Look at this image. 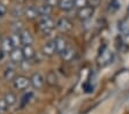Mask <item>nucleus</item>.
<instances>
[{
  "instance_id": "obj_1",
  "label": "nucleus",
  "mask_w": 129,
  "mask_h": 114,
  "mask_svg": "<svg viewBox=\"0 0 129 114\" xmlns=\"http://www.w3.org/2000/svg\"><path fill=\"white\" fill-rule=\"evenodd\" d=\"M54 28H55V21L51 16L40 17L39 21H38V29H39L40 32L45 33V35L50 33Z\"/></svg>"
},
{
  "instance_id": "obj_2",
  "label": "nucleus",
  "mask_w": 129,
  "mask_h": 114,
  "mask_svg": "<svg viewBox=\"0 0 129 114\" xmlns=\"http://www.w3.org/2000/svg\"><path fill=\"white\" fill-rule=\"evenodd\" d=\"M13 85L16 90H20V91H24L30 87V79L24 75H17L15 77V80L13 81Z\"/></svg>"
},
{
  "instance_id": "obj_3",
  "label": "nucleus",
  "mask_w": 129,
  "mask_h": 114,
  "mask_svg": "<svg viewBox=\"0 0 129 114\" xmlns=\"http://www.w3.org/2000/svg\"><path fill=\"white\" fill-rule=\"evenodd\" d=\"M55 28L59 30L60 32L67 33V32H70L73 30V23L68 17H60V19L55 22Z\"/></svg>"
},
{
  "instance_id": "obj_4",
  "label": "nucleus",
  "mask_w": 129,
  "mask_h": 114,
  "mask_svg": "<svg viewBox=\"0 0 129 114\" xmlns=\"http://www.w3.org/2000/svg\"><path fill=\"white\" fill-rule=\"evenodd\" d=\"M30 84L36 90L42 89V88L44 87V84H45V77L43 76L42 73L36 71V73H34L31 75V77H30Z\"/></svg>"
},
{
  "instance_id": "obj_5",
  "label": "nucleus",
  "mask_w": 129,
  "mask_h": 114,
  "mask_svg": "<svg viewBox=\"0 0 129 114\" xmlns=\"http://www.w3.org/2000/svg\"><path fill=\"white\" fill-rule=\"evenodd\" d=\"M94 14V9L90 6H85L83 8L77 9V17L81 20V21H88L90 20Z\"/></svg>"
},
{
  "instance_id": "obj_6",
  "label": "nucleus",
  "mask_w": 129,
  "mask_h": 114,
  "mask_svg": "<svg viewBox=\"0 0 129 114\" xmlns=\"http://www.w3.org/2000/svg\"><path fill=\"white\" fill-rule=\"evenodd\" d=\"M54 46H55V52L56 54H61L62 52L68 47V42L67 39L62 36H58L54 38Z\"/></svg>"
},
{
  "instance_id": "obj_7",
  "label": "nucleus",
  "mask_w": 129,
  "mask_h": 114,
  "mask_svg": "<svg viewBox=\"0 0 129 114\" xmlns=\"http://www.w3.org/2000/svg\"><path fill=\"white\" fill-rule=\"evenodd\" d=\"M20 35V39H21V44L23 46H27V45H32L34 42H35V38L32 36V33L30 32L28 29H23Z\"/></svg>"
},
{
  "instance_id": "obj_8",
  "label": "nucleus",
  "mask_w": 129,
  "mask_h": 114,
  "mask_svg": "<svg viewBox=\"0 0 129 114\" xmlns=\"http://www.w3.org/2000/svg\"><path fill=\"white\" fill-rule=\"evenodd\" d=\"M42 54H43L44 57H47V58H51V57H53L54 54H56L55 46H54L53 41H48L44 44L43 47H42Z\"/></svg>"
},
{
  "instance_id": "obj_9",
  "label": "nucleus",
  "mask_w": 129,
  "mask_h": 114,
  "mask_svg": "<svg viewBox=\"0 0 129 114\" xmlns=\"http://www.w3.org/2000/svg\"><path fill=\"white\" fill-rule=\"evenodd\" d=\"M23 16H25V19H28L29 21L36 20L37 17H39L38 7H36V6H28V7H25L23 11Z\"/></svg>"
},
{
  "instance_id": "obj_10",
  "label": "nucleus",
  "mask_w": 129,
  "mask_h": 114,
  "mask_svg": "<svg viewBox=\"0 0 129 114\" xmlns=\"http://www.w3.org/2000/svg\"><path fill=\"white\" fill-rule=\"evenodd\" d=\"M15 49V46H14L13 42H12V38L11 36H8V37H5L1 41V44H0V51L5 52L6 54L9 55V53H11L13 50Z\"/></svg>"
},
{
  "instance_id": "obj_11",
  "label": "nucleus",
  "mask_w": 129,
  "mask_h": 114,
  "mask_svg": "<svg viewBox=\"0 0 129 114\" xmlns=\"http://www.w3.org/2000/svg\"><path fill=\"white\" fill-rule=\"evenodd\" d=\"M8 57H9V59H11L12 62H14V63H21L24 60L23 52H22L21 47H15V49L9 53Z\"/></svg>"
},
{
  "instance_id": "obj_12",
  "label": "nucleus",
  "mask_w": 129,
  "mask_h": 114,
  "mask_svg": "<svg viewBox=\"0 0 129 114\" xmlns=\"http://www.w3.org/2000/svg\"><path fill=\"white\" fill-rule=\"evenodd\" d=\"M22 52H23L24 60H29V61H31V60L35 59V57H36V51H35V49H34L32 45L23 46L22 47Z\"/></svg>"
},
{
  "instance_id": "obj_13",
  "label": "nucleus",
  "mask_w": 129,
  "mask_h": 114,
  "mask_svg": "<svg viewBox=\"0 0 129 114\" xmlns=\"http://www.w3.org/2000/svg\"><path fill=\"white\" fill-rule=\"evenodd\" d=\"M60 57H61V59L63 60L64 62H69V61H72V60L75 58V50L73 49L72 46H68L67 49L60 54Z\"/></svg>"
},
{
  "instance_id": "obj_14",
  "label": "nucleus",
  "mask_w": 129,
  "mask_h": 114,
  "mask_svg": "<svg viewBox=\"0 0 129 114\" xmlns=\"http://www.w3.org/2000/svg\"><path fill=\"white\" fill-rule=\"evenodd\" d=\"M53 13V7L47 4L44 3L43 5L38 6V14H39L40 17H45V16H50L51 14Z\"/></svg>"
},
{
  "instance_id": "obj_15",
  "label": "nucleus",
  "mask_w": 129,
  "mask_h": 114,
  "mask_svg": "<svg viewBox=\"0 0 129 114\" xmlns=\"http://www.w3.org/2000/svg\"><path fill=\"white\" fill-rule=\"evenodd\" d=\"M112 59H113V54H112V52H110L108 50L103 51L99 55L100 65H103V66H106L108 63H111L112 62Z\"/></svg>"
},
{
  "instance_id": "obj_16",
  "label": "nucleus",
  "mask_w": 129,
  "mask_h": 114,
  "mask_svg": "<svg viewBox=\"0 0 129 114\" xmlns=\"http://www.w3.org/2000/svg\"><path fill=\"white\" fill-rule=\"evenodd\" d=\"M58 7L63 12H69L74 8V0H59Z\"/></svg>"
},
{
  "instance_id": "obj_17",
  "label": "nucleus",
  "mask_w": 129,
  "mask_h": 114,
  "mask_svg": "<svg viewBox=\"0 0 129 114\" xmlns=\"http://www.w3.org/2000/svg\"><path fill=\"white\" fill-rule=\"evenodd\" d=\"M4 99H5V101L7 103V105L9 106V107L14 106L16 103H17V97H16V95H15V93H13V92L5 93V96H4Z\"/></svg>"
},
{
  "instance_id": "obj_18",
  "label": "nucleus",
  "mask_w": 129,
  "mask_h": 114,
  "mask_svg": "<svg viewBox=\"0 0 129 114\" xmlns=\"http://www.w3.org/2000/svg\"><path fill=\"white\" fill-rule=\"evenodd\" d=\"M16 76L17 75H16L15 70H14L12 67H7L5 69V71H4V77H5V80L8 82H13Z\"/></svg>"
},
{
  "instance_id": "obj_19",
  "label": "nucleus",
  "mask_w": 129,
  "mask_h": 114,
  "mask_svg": "<svg viewBox=\"0 0 129 114\" xmlns=\"http://www.w3.org/2000/svg\"><path fill=\"white\" fill-rule=\"evenodd\" d=\"M45 82L47 83L48 85H51V87H54V85H56V83H58V77H56L55 73H54L53 70L48 71V74L46 75Z\"/></svg>"
},
{
  "instance_id": "obj_20",
  "label": "nucleus",
  "mask_w": 129,
  "mask_h": 114,
  "mask_svg": "<svg viewBox=\"0 0 129 114\" xmlns=\"http://www.w3.org/2000/svg\"><path fill=\"white\" fill-rule=\"evenodd\" d=\"M9 109V106L7 105V103L5 101L4 98H0V114H5L8 112Z\"/></svg>"
},
{
  "instance_id": "obj_21",
  "label": "nucleus",
  "mask_w": 129,
  "mask_h": 114,
  "mask_svg": "<svg viewBox=\"0 0 129 114\" xmlns=\"http://www.w3.org/2000/svg\"><path fill=\"white\" fill-rule=\"evenodd\" d=\"M88 6V0H74V8L81 9Z\"/></svg>"
},
{
  "instance_id": "obj_22",
  "label": "nucleus",
  "mask_w": 129,
  "mask_h": 114,
  "mask_svg": "<svg viewBox=\"0 0 129 114\" xmlns=\"http://www.w3.org/2000/svg\"><path fill=\"white\" fill-rule=\"evenodd\" d=\"M11 38H12V42H13V44H14V46L15 47H20V45H22L19 33H14V35H12Z\"/></svg>"
},
{
  "instance_id": "obj_23",
  "label": "nucleus",
  "mask_w": 129,
  "mask_h": 114,
  "mask_svg": "<svg viewBox=\"0 0 129 114\" xmlns=\"http://www.w3.org/2000/svg\"><path fill=\"white\" fill-rule=\"evenodd\" d=\"M100 3H102V0H88V6H90L94 9L100 5Z\"/></svg>"
},
{
  "instance_id": "obj_24",
  "label": "nucleus",
  "mask_w": 129,
  "mask_h": 114,
  "mask_svg": "<svg viewBox=\"0 0 129 114\" xmlns=\"http://www.w3.org/2000/svg\"><path fill=\"white\" fill-rule=\"evenodd\" d=\"M7 7H6L5 5H4L3 3H0V17H4L7 14Z\"/></svg>"
},
{
  "instance_id": "obj_25",
  "label": "nucleus",
  "mask_w": 129,
  "mask_h": 114,
  "mask_svg": "<svg viewBox=\"0 0 129 114\" xmlns=\"http://www.w3.org/2000/svg\"><path fill=\"white\" fill-rule=\"evenodd\" d=\"M58 3H59V0H45V4L52 6V7H54L55 5H58Z\"/></svg>"
},
{
  "instance_id": "obj_26",
  "label": "nucleus",
  "mask_w": 129,
  "mask_h": 114,
  "mask_svg": "<svg viewBox=\"0 0 129 114\" xmlns=\"http://www.w3.org/2000/svg\"><path fill=\"white\" fill-rule=\"evenodd\" d=\"M1 41H3V37H1V32H0V44H1Z\"/></svg>"
},
{
  "instance_id": "obj_27",
  "label": "nucleus",
  "mask_w": 129,
  "mask_h": 114,
  "mask_svg": "<svg viewBox=\"0 0 129 114\" xmlns=\"http://www.w3.org/2000/svg\"><path fill=\"white\" fill-rule=\"evenodd\" d=\"M44 1H45V0H44Z\"/></svg>"
}]
</instances>
